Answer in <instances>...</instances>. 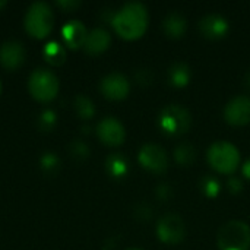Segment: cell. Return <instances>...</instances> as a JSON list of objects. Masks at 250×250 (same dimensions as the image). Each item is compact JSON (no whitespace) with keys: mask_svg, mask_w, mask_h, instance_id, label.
<instances>
[{"mask_svg":"<svg viewBox=\"0 0 250 250\" xmlns=\"http://www.w3.org/2000/svg\"><path fill=\"white\" fill-rule=\"evenodd\" d=\"M111 23L119 37L127 41H133L141 38L146 32L149 13L144 3L129 1L114 13Z\"/></svg>","mask_w":250,"mask_h":250,"instance_id":"6da1fadb","label":"cell"},{"mask_svg":"<svg viewBox=\"0 0 250 250\" xmlns=\"http://www.w3.org/2000/svg\"><path fill=\"white\" fill-rule=\"evenodd\" d=\"M207 160L211 168L217 173L233 176L240 166V152L231 142L217 141L208 148Z\"/></svg>","mask_w":250,"mask_h":250,"instance_id":"7a4b0ae2","label":"cell"},{"mask_svg":"<svg viewBox=\"0 0 250 250\" xmlns=\"http://www.w3.org/2000/svg\"><path fill=\"white\" fill-rule=\"evenodd\" d=\"M160 130L171 138L186 135L192 127V114L188 108L179 104L166 105L157 119Z\"/></svg>","mask_w":250,"mask_h":250,"instance_id":"3957f363","label":"cell"},{"mask_svg":"<svg viewBox=\"0 0 250 250\" xmlns=\"http://www.w3.org/2000/svg\"><path fill=\"white\" fill-rule=\"evenodd\" d=\"M23 26L35 38L47 37L54 26V13L50 4L45 1L31 3L23 18Z\"/></svg>","mask_w":250,"mask_h":250,"instance_id":"277c9868","label":"cell"},{"mask_svg":"<svg viewBox=\"0 0 250 250\" xmlns=\"http://www.w3.org/2000/svg\"><path fill=\"white\" fill-rule=\"evenodd\" d=\"M217 246L220 250H249L250 226L242 220L224 223L217 233Z\"/></svg>","mask_w":250,"mask_h":250,"instance_id":"5b68a950","label":"cell"},{"mask_svg":"<svg viewBox=\"0 0 250 250\" xmlns=\"http://www.w3.org/2000/svg\"><path fill=\"white\" fill-rule=\"evenodd\" d=\"M59 86L60 83H59L57 75L44 67L35 69L29 75V79H28V89L31 95L37 101H42V103H47L56 98L59 92Z\"/></svg>","mask_w":250,"mask_h":250,"instance_id":"8992f818","label":"cell"},{"mask_svg":"<svg viewBox=\"0 0 250 250\" xmlns=\"http://www.w3.org/2000/svg\"><path fill=\"white\" fill-rule=\"evenodd\" d=\"M157 237L166 245H179L186 237V226L180 215L166 214L163 215L155 227Z\"/></svg>","mask_w":250,"mask_h":250,"instance_id":"52a82bcc","label":"cell"},{"mask_svg":"<svg viewBox=\"0 0 250 250\" xmlns=\"http://www.w3.org/2000/svg\"><path fill=\"white\" fill-rule=\"evenodd\" d=\"M138 161L146 171L152 174H164L168 170L167 151L157 144H146L139 149Z\"/></svg>","mask_w":250,"mask_h":250,"instance_id":"ba28073f","label":"cell"},{"mask_svg":"<svg viewBox=\"0 0 250 250\" xmlns=\"http://www.w3.org/2000/svg\"><path fill=\"white\" fill-rule=\"evenodd\" d=\"M100 91L101 94L113 101L125 100L130 92V82L129 79L119 72H111L105 75L100 82Z\"/></svg>","mask_w":250,"mask_h":250,"instance_id":"9c48e42d","label":"cell"},{"mask_svg":"<svg viewBox=\"0 0 250 250\" xmlns=\"http://www.w3.org/2000/svg\"><path fill=\"white\" fill-rule=\"evenodd\" d=\"M95 132L100 141L107 146H120L126 138L125 126L111 116L101 119L95 127Z\"/></svg>","mask_w":250,"mask_h":250,"instance_id":"30bf717a","label":"cell"},{"mask_svg":"<svg viewBox=\"0 0 250 250\" xmlns=\"http://www.w3.org/2000/svg\"><path fill=\"white\" fill-rule=\"evenodd\" d=\"M224 119L229 125L242 127L250 123V97L237 95L224 107Z\"/></svg>","mask_w":250,"mask_h":250,"instance_id":"8fae6325","label":"cell"},{"mask_svg":"<svg viewBox=\"0 0 250 250\" xmlns=\"http://www.w3.org/2000/svg\"><path fill=\"white\" fill-rule=\"evenodd\" d=\"M199 32L208 40H221L230 31L229 19L220 13H208L198 23Z\"/></svg>","mask_w":250,"mask_h":250,"instance_id":"7c38bea8","label":"cell"},{"mask_svg":"<svg viewBox=\"0 0 250 250\" xmlns=\"http://www.w3.org/2000/svg\"><path fill=\"white\" fill-rule=\"evenodd\" d=\"M25 47L16 40H7L0 47V63L4 69L15 70L25 62Z\"/></svg>","mask_w":250,"mask_h":250,"instance_id":"4fadbf2b","label":"cell"},{"mask_svg":"<svg viewBox=\"0 0 250 250\" xmlns=\"http://www.w3.org/2000/svg\"><path fill=\"white\" fill-rule=\"evenodd\" d=\"M62 35L70 48H79V47H83L86 37H88V31L81 21L72 19L63 25Z\"/></svg>","mask_w":250,"mask_h":250,"instance_id":"5bb4252c","label":"cell"},{"mask_svg":"<svg viewBox=\"0 0 250 250\" xmlns=\"http://www.w3.org/2000/svg\"><path fill=\"white\" fill-rule=\"evenodd\" d=\"M111 44V35L104 28H95L88 32L83 48L89 54H100L105 51Z\"/></svg>","mask_w":250,"mask_h":250,"instance_id":"9a60e30c","label":"cell"},{"mask_svg":"<svg viewBox=\"0 0 250 250\" xmlns=\"http://www.w3.org/2000/svg\"><path fill=\"white\" fill-rule=\"evenodd\" d=\"M163 31L168 38L179 40V38L185 37V34L188 31V21L182 13L170 12L166 15V18L163 21Z\"/></svg>","mask_w":250,"mask_h":250,"instance_id":"2e32d148","label":"cell"},{"mask_svg":"<svg viewBox=\"0 0 250 250\" xmlns=\"http://www.w3.org/2000/svg\"><path fill=\"white\" fill-rule=\"evenodd\" d=\"M167 78H168V82L171 86L185 88L189 85V82L192 79V69L189 67V64H186L183 62H177L170 66V69L167 72Z\"/></svg>","mask_w":250,"mask_h":250,"instance_id":"e0dca14e","label":"cell"},{"mask_svg":"<svg viewBox=\"0 0 250 250\" xmlns=\"http://www.w3.org/2000/svg\"><path fill=\"white\" fill-rule=\"evenodd\" d=\"M105 170L113 179H123L129 173V161L122 154H111L105 160Z\"/></svg>","mask_w":250,"mask_h":250,"instance_id":"ac0fdd59","label":"cell"},{"mask_svg":"<svg viewBox=\"0 0 250 250\" xmlns=\"http://www.w3.org/2000/svg\"><path fill=\"white\" fill-rule=\"evenodd\" d=\"M42 54H44V59L47 60V63H50L53 66H60L66 60V48L57 41L47 42L44 45Z\"/></svg>","mask_w":250,"mask_h":250,"instance_id":"d6986e66","label":"cell"},{"mask_svg":"<svg viewBox=\"0 0 250 250\" xmlns=\"http://www.w3.org/2000/svg\"><path fill=\"white\" fill-rule=\"evenodd\" d=\"M196 148L189 142H182L174 149V160L182 167H189L196 161Z\"/></svg>","mask_w":250,"mask_h":250,"instance_id":"ffe728a7","label":"cell"},{"mask_svg":"<svg viewBox=\"0 0 250 250\" xmlns=\"http://www.w3.org/2000/svg\"><path fill=\"white\" fill-rule=\"evenodd\" d=\"M199 188L201 192L205 198L208 199H215L220 192H221V185L218 182V179H215L214 176H204L199 182Z\"/></svg>","mask_w":250,"mask_h":250,"instance_id":"44dd1931","label":"cell"},{"mask_svg":"<svg viewBox=\"0 0 250 250\" xmlns=\"http://www.w3.org/2000/svg\"><path fill=\"white\" fill-rule=\"evenodd\" d=\"M73 105H75L76 114H78L81 119L88 120V119L94 117V114H95L94 103H92L88 97H85V95H82V94H81V95H78V97L75 98Z\"/></svg>","mask_w":250,"mask_h":250,"instance_id":"7402d4cb","label":"cell"},{"mask_svg":"<svg viewBox=\"0 0 250 250\" xmlns=\"http://www.w3.org/2000/svg\"><path fill=\"white\" fill-rule=\"evenodd\" d=\"M59 164H60V160L59 157H56L54 154L51 152H47L41 157V167L44 171L47 173H54L57 168H59Z\"/></svg>","mask_w":250,"mask_h":250,"instance_id":"603a6c76","label":"cell"},{"mask_svg":"<svg viewBox=\"0 0 250 250\" xmlns=\"http://www.w3.org/2000/svg\"><path fill=\"white\" fill-rule=\"evenodd\" d=\"M69 149H70V152H72V155L73 157H76V158H85V157H88V154H89V149H88V146H86V144L85 142H82V141H73L72 144H70V146H69Z\"/></svg>","mask_w":250,"mask_h":250,"instance_id":"cb8c5ba5","label":"cell"},{"mask_svg":"<svg viewBox=\"0 0 250 250\" xmlns=\"http://www.w3.org/2000/svg\"><path fill=\"white\" fill-rule=\"evenodd\" d=\"M135 79H136V82H138L139 85L148 86V85H151L152 81H154V73H152L149 69H139V70H136V73H135Z\"/></svg>","mask_w":250,"mask_h":250,"instance_id":"d4e9b609","label":"cell"},{"mask_svg":"<svg viewBox=\"0 0 250 250\" xmlns=\"http://www.w3.org/2000/svg\"><path fill=\"white\" fill-rule=\"evenodd\" d=\"M155 195L160 201H170L173 198V189L168 183H161L157 186Z\"/></svg>","mask_w":250,"mask_h":250,"instance_id":"484cf974","label":"cell"},{"mask_svg":"<svg viewBox=\"0 0 250 250\" xmlns=\"http://www.w3.org/2000/svg\"><path fill=\"white\" fill-rule=\"evenodd\" d=\"M227 189L230 193L233 195H239L243 190V180L236 177V176H230L227 180Z\"/></svg>","mask_w":250,"mask_h":250,"instance_id":"4316f807","label":"cell"},{"mask_svg":"<svg viewBox=\"0 0 250 250\" xmlns=\"http://www.w3.org/2000/svg\"><path fill=\"white\" fill-rule=\"evenodd\" d=\"M40 122L42 123L44 127H51L56 123V114L51 110H45L42 111V114L40 116Z\"/></svg>","mask_w":250,"mask_h":250,"instance_id":"83f0119b","label":"cell"},{"mask_svg":"<svg viewBox=\"0 0 250 250\" xmlns=\"http://www.w3.org/2000/svg\"><path fill=\"white\" fill-rule=\"evenodd\" d=\"M135 215L141 220V221H148L151 217H152V211H151V208L148 207V205H145V204H142L138 209H136V212H135Z\"/></svg>","mask_w":250,"mask_h":250,"instance_id":"f1b7e54d","label":"cell"},{"mask_svg":"<svg viewBox=\"0 0 250 250\" xmlns=\"http://www.w3.org/2000/svg\"><path fill=\"white\" fill-rule=\"evenodd\" d=\"M57 4L59 6H62V7H66V9H75V7H78L79 4H81V1H75V0H62V1H57Z\"/></svg>","mask_w":250,"mask_h":250,"instance_id":"f546056e","label":"cell"},{"mask_svg":"<svg viewBox=\"0 0 250 250\" xmlns=\"http://www.w3.org/2000/svg\"><path fill=\"white\" fill-rule=\"evenodd\" d=\"M242 174H243L245 179L250 180V158H248V160L245 161V164L242 166Z\"/></svg>","mask_w":250,"mask_h":250,"instance_id":"4dcf8cb0","label":"cell"},{"mask_svg":"<svg viewBox=\"0 0 250 250\" xmlns=\"http://www.w3.org/2000/svg\"><path fill=\"white\" fill-rule=\"evenodd\" d=\"M243 83H245V86L250 89V70L246 72V75H245V78H243Z\"/></svg>","mask_w":250,"mask_h":250,"instance_id":"1f68e13d","label":"cell"},{"mask_svg":"<svg viewBox=\"0 0 250 250\" xmlns=\"http://www.w3.org/2000/svg\"><path fill=\"white\" fill-rule=\"evenodd\" d=\"M6 4H7V1H6V0H0V9H1V7H4Z\"/></svg>","mask_w":250,"mask_h":250,"instance_id":"d6a6232c","label":"cell"},{"mask_svg":"<svg viewBox=\"0 0 250 250\" xmlns=\"http://www.w3.org/2000/svg\"><path fill=\"white\" fill-rule=\"evenodd\" d=\"M127 250H142V249H127Z\"/></svg>","mask_w":250,"mask_h":250,"instance_id":"836d02e7","label":"cell"},{"mask_svg":"<svg viewBox=\"0 0 250 250\" xmlns=\"http://www.w3.org/2000/svg\"><path fill=\"white\" fill-rule=\"evenodd\" d=\"M0 89H1V83H0Z\"/></svg>","mask_w":250,"mask_h":250,"instance_id":"e575fe53","label":"cell"}]
</instances>
